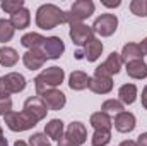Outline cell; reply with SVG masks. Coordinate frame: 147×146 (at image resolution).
<instances>
[{
    "label": "cell",
    "instance_id": "cell-25",
    "mask_svg": "<svg viewBox=\"0 0 147 146\" xmlns=\"http://www.w3.org/2000/svg\"><path fill=\"white\" fill-rule=\"evenodd\" d=\"M125 65H127L128 77H132V79H146L147 77V64L144 60H134Z\"/></svg>",
    "mask_w": 147,
    "mask_h": 146
},
{
    "label": "cell",
    "instance_id": "cell-30",
    "mask_svg": "<svg viewBox=\"0 0 147 146\" xmlns=\"http://www.w3.org/2000/svg\"><path fill=\"white\" fill-rule=\"evenodd\" d=\"M130 12L137 17H147V0H132Z\"/></svg>",
    "mask_w": 147,
    "mask_h": 146
},
{
    "label": "cell",
    "instance_id": "cell-14",
    "mask_svg": "<svg viewBox=\"0 0 147 146\" xmlns=\"http://www.w3.org/2000/svg\"><path fill=\"white\" fill-rule=\"evenodd\" d=\"M89 89L96 95H108L113 89V77H103L94 74L89 81Z\"/></svg>",
    "mask_w": 147,
    "mask_h": 146
},
{
    "label": "cell",
    "instance_id": "cell-17",
    "mask_svg": "<svg viewBox=\"0 0 147 146\" xmlns=\"http://www.w3.org/2000/svg\"><path fill=\"white\" fill-rule=\"evenodd\" d=\"M89 124L94 127V131H111L113 127V119L105 112H94L89 119Z\"/></svg>",
    "mask_w": 147,
    "mask_h": 146
},
{
    "label": "cell",
    "instance_id": "cell-34",
    "mask_svg": "<svg viewBox=\"0 0 147 146\" xmlns=\"http://www.w3.org/2000/svg\"><path fill=\"white\" fill-rule=\"evenodd\" d=\"M137 146H147V132H142L137 136Z\"/></svg>",
    "mask_w": 147,
    "mask_h": 146
},
{
    "label": "cell",
    "instance_id": "cell-19",
    "mask_svg": "<svg viewBox=\"0 0 147 146\" xmlns=\"http://www.w3.org/2000/svg\"><path fill=\"white\" fill-rule=\"evenodd\" d=\"M89 81H91V76H87L84 71H74L69 76V86H70L72 91L87 89L89 88Z\"/></svg>",
    "mask_w": 147,
    "mask_h": 146
},
{
    "label": "cell",
    "instance_id": "cell-18",
    "mask_svg": "<svg viewBox=\"0 0 147 146\" xmlns=\"http://www.w3.org/2000/svg\"><path fill=\"white\" fill-rule=\"evenodd\" d=\"M103 41L99 40V38H92L89 43H86V46H84V59L87 60V62H96L99 57H101V53H103Z\"/></svg>",
    "mask_w": 147,
    "mask_h": 146
},
{
    "label": "cell",
    "instance_id": "cell-38",
    "mask_svg": "<svg viewBox=\"0 0 147 146\" xmlns=\"http://www.w3.org/2000/svg\"><path fill=\"white\" fill-rule=\"evenodd\" d=\"M139 46H140V50H142V53H144V55H147V36L144 38V40H142L140 43H139Z\"/></svg>",
    "mask_w": 147,
    "mask_h": 146
},
{
    "label": "cell",
    "instance_id": "cell-11",
    "mask_svg": "<svg viewBox=\"0 0 147 146\" xmlns=\"http://www.w3.org/2000/svg\"><path fill=\"white\" fill-rule=\"evenodd\" d=\"M43 52L46 55V59H51V60H57L63 55L65 52V43L60 36H48L45 40V45H43Z\"/></svg>",
    "mask_w": 147,
    "mask_h": 146
},
{
    "label": "cell",
    "instance_id": "cell-39",
    "mask_svg": "<svg viewBox=\"0 0 147 146\" xmlns=\"http://www.w3.org/2000/svg\"><path fill=\"white\" fill-rule=\"evenodd\" d=\"M118 146H137V143L132 141V139H125V141H121Z\"/></svg>",
    "mask_w": 147,
    "mask_h": 146
},
{
    "label": "cell",
    "instance_id": "cell-21",
    "mask_svg": "<svg viewBox=\"0 0 147 146\" xmlns=\"http://www.w3.org/2000/svg\"><path fill=\"white\" fill-rule=\"evenodd\" d=\"M9 21L14 26V29H26L31 24V12H29V9L22 7L21 10H17L16 14H12Z\"/></svg>",
    "mask_w": 147,
    "mask_h": 146
},
{
    "label": "cell",
    "instance_id": "cell-2",
    "mask_svg": "<svg viewBox=\"0 0 147 146\" xmlns=\"http://www.w3.org/2000/svg\"><path fill=\"white\" fill-rule=\"evenodd\" d=\"M65 79V71L58 65H51L43 69L41 72L34 77V88H36V95L41 96L46 89H53L57 86H60Z\"/></svg>",
    "mask_w": 147,
    "mask_h": 146
},
{
    "label": "cell",
    "instance_id": "cell-29",
    "mask_svg": "<svg viewBox=\"0 0 147 146\" xmlns=\"http://www.w3.org/2000/svg\"><path fill=\"white\" fill-rule=\"evenodd\" d=\"M111 141V131H94L91 138L92 146H106Z\"/></svg>",
    "mask_w": 147,
    "mask_h": 146
},
{
    "label": "cell",
    "instance_id": "cell-1",
    "mask_svg": "<svg viewBox=\"0 0 147 146\" xmlns=\"http://www.w3.org/2000/svg\"><path fill=\"white\" fill-rule=\"evenodd\" d=\"M58 24H67V12L55 3H43L36 10V26L39 29H53Z\"/></svg>",
    "mask_w": 147,
    "mask_h": 146
},
{
    "label": "cell",
    "instance_id": "cell-20",
    "mask_svg": "<svg viewBox=\"0 0 147 146\" xmlns=\"http://www.w3.org/2000/svg\"><path fill=\"white\" fill-rule=\"evenodd\" d=\"M45 134L48 136V139L53 141H60V138L65 134V124L60 119H51L46 126H45Z\"/></svg>",
    "mask_w": 147,
    "mask_h": 146
},
{
    "label": "cell",
    "instance_id": "cell-28",
    "mask_svg": "<svg viewBox=\"0 0 147 146\" xmlns=\"http://www.w3.org/2000/svg\"><path fill=\"white\" fill-rule=\"evenodd\" d=\"M22 7H26L24 5V0H3L2 3H0V9L5 12V14H16L17 10H21Z\"/></svg>",
    "mask_w": 147,
    "mask_h": 146
},
{
    "label": "cell",
    "instance_id": "cell-16",
    "mask_svg": "<svg viewBox=\"0 0 147 146\" xmlns=\"http://www.w3.org/2000/svg\"><path fill=\"white\" fill-rule=\"evenodd\" d=\"M120 57H121L123 64H128V62H134V60H144V53H142L139 43H127V45H123Z\"/></svg>",
    "mask_w": 147,
    "mask_h": 146
},
{
    "label": "cell",
    "instance_id": "cell-6",
    "mask_svg": "<svg viewBox=\"0 0 147 146\" xmlns=\"http://www.w3.org/2000/svg\"><path fill=\"white\" fill-rule=\"evenodd\" d=\"M121 65H123V62H121L120 53L118 52H111L108 55V59L94 69V74L96 76H103V77H113V76H116L121 71Z\"/></svg>",
    "mask_w": 147,
    "mask_h": 146
},
{
    "label": "cell",
    "instance_id": "cell-36",
    "mask_svg": "<svg viewBox=\"0 0 147 146\" xmlns=\"http://www.w3.org/2000/svg\"><path fill=\"white\" fill-rule=\"evenodd\" d=\"M101 3H103L105 7H108V9H116V7H120V5H121V2H120V0H116V2H106V0H103Z\"/></svg>",
    "mask_w": 147,
    "mask_h": 146
},
{
    "label": "cell",
    "instance_id": "cell-4",
    "mask_svg": "<svg viewBox=\"0 0 147 146\" xmlns=\"http://www.w3.org/2000/svg\"><path fill=\"white\" fill-rule=\"evenodd\" d=\"M3 120H5V126L12 131V132H24V131H29L36 126V122L22 110V112H9L7 115H3Z\"/></svg>",
    "mask_w": 147,
    "mask_h": 146
},
{
    "label": "cell",
    "instance_id": "cell-31",
    "mask_svg": "<svg viewBox=\"0 0 147 146\" xmlns=\"http://www.w3.org/2000/svg\"><path fill=\"white\" fill-rule=\"evenodd\" d=\"M29 146H51V141L45 132H34L29 138Z\"/></svg>",
    "mask_w": 147,
    "mask_h": 146
},
{
    "label": "cell",
    "instance_id": "cell-23",
    "mask_svg": "<svg viewBox=\"0 0 147 146\" xmlns=\"http://www.w3.org/2000/svg\"><path fill=\"white\" fill-rule=\"evenodd\" d=\"M19 62V53L12 46H0V65L2 67H14Z\"/></svg>",
    "mask_w": 147,
    "mask_h": 146
},
{
    "label": "cell",
    "instance_id": "cell-32",
    "mask_svg": "<svg viewBox=\"0 0 147 146\" xmlns=\"http://www.w3.org/2000/svg\"><path fill=\"white\" fill-rule=\"evenodd\" d=\"M12 112V100L10 98H2L0 100V115H7Z\"/></svg>",
    "mask_w": 147,
    "mask_h": 146
},
{
    "label": "cell",
    "instance_id": "cell-15",
    "mask_svg": "<svg viewBox=\"0 0 147 146\" xmlns=\"http://www.w3.org/2000/svg\"><path fill=\"white\" fill-rule=\"evenodd\" d=\"M65 134L75 141L77 145H84L86 141H87V129H86V126L82 124V122H70L69 126H67V129H65Z\"/></svg>",
    "mask_w": 147,
    "mask_h": 146
},
{
    "label": "cell",
    "instance_id": "cell-10",
    "mask_svg": "<svg viewBox=\"0 0 147 146\" xmlns=\"http://www.w3.org/2000/svg\"><path fill=\"white\" fill-rule=\"evenodd\" d=\"M39 98L45 102V105L48 107V110H62L63 107H65V103H67V96H65V93H62V91L57 89V88H53V89H46Z\"/></svg>",
    "mask_w": 147,
    "mask_h": 146
},
{
    "label": "cell",
    "instance_id": "cell-22",
    "mask_svg": "<svg viewBox=\"0 0 147 146\" xmlns=\"http://www.w3.org/2000/svg\"><path fill=\"white\" fill-rule=\"evenodd\" d=\"M118 100L123 105H134L135 100H137V86L134 83L121 84L120 89H118Z\"/></svg>",
    "mask_w": 147,
    "mask_h": 146
},
{
    "label": "cell",
    "instance_id": "cell-7",
    "mask_svg": "<svg viewBox=\"0 0 147 146\" xmlns=\"http://www.w3.org/2000/svg\"><path fill=\"white\" fill-rule=\"evenodd\" d=\"M69 36L72 40V43L77 45V46H86V43H89L92 38H96L94 36V31H92V26H87L84 23L70 24Z\"/></svg>",
    "mask_w": 147,
    "mask_h": 146
},
{
    "label": "cell",
    "instance_id": "cell-13",
    "mask_svg": "<svg viewBox=\"0 0 147 146\" xmlns=\"http://www.w3.org/2000/svg\"><path fill=\"white\" fill-rule=\"evenodd\" d=\"M2 79H3V84H5L9 95L24 91V89H26V84H28L26 77H24L21 72H9V74H5Z\"/></svg>",
    "mask_w": 147,
    "mask_h": 146
},
{
    "label": "cell",
    "instance_id": "cell-8",
    "mask_svg": "<svg viewBox=\"0 0 147 146\" xmlns=\"http://www.w3.org/2000/svg\"><path fill=\"white\" fill-rule=\"evenodd\" d=\"M22 110H24V112H26V113H28L36 124L38 122H41L43 119H46V113L50 112L48 107L45 105V102H43L38 95L36 96H29V98L24 102V108Z\"/></svg>",
    "mask_w": 147,
    "mask_h": 146
},
{
    "label": "cell",
    "instance_id": "cell-5",
    "mask_svg": "<svg viewBox=\"0 0 147 146\" xmlns=\"http://www.w3.org/2000/svg\"><path fill=\"white\" fill-rule=\"evenodd\" d=\"M118 29V17L115 14H101L94 19V24H92V31L96 35H99L101 38H108L111 35H115Z\"/></svg>",
    "mask_w": 147,
    "mask_h": 146
},
{
    "label": "cell",
    "instance_id": "cell-42",
    "mask_svg": "<svg viewBox=\"0 0 147 146\" xmlns=\"http://www.w3.org/2000/svg\"><path fill=\"white\" fill-rule=\"evenodd\" d=\"M0 139H3V131H2V127H0Z\"/></svg>",
    "mask_w": 147,
    "mask_h": 146
},
{
    "label": "cell",
    "instance_id": "cell-3",
    "mask_svg": "<svg viewBox=\"0 0 147 146\" xmlns=\"http://www.w3.org/2000/svg\"><path fill=\"white\" fill-rule=\"evenodd\" d=\"M96 10V5L92 0H77L74 2L70 10L67 12V24H77V23H84L87 17H91Z\"/></svg>",
    "mask_w": 147,
    "mask_h": 146
},
{
    "label": "cell",
    "instance_id": "cell-26",
    "mask_svg": "<svg viewBox=\"0 0 147 146\" xmlns=\"http://www.w3.org/2000/svg\"><path fill=\"white\" fill-rule=\"evenodd\" d=\"M14 33H16V29H14V26L10 24V21L2 17V19H0V43L10 41V40L14 38Z\"/></svg>",
    "mask_w": 147,
    "mask_h": 146
},
{
    "label": "cell",
    "instance_id": "cell-27",
    "mask_svg": "<svg viewBox=\"0 0 147 146\" xmlns=\"http://www.w3.org/2000/svg\"><path fill=\"white\" fill-rule=\"evenodd\" d=\"M125 110V105L120 102V100H115V98H110V100H106V102H103V105H101V112H105V113H120V112H123Z\"/></svg>",
    "mask_w": 147,
    "mask_h": 146
},
{
    "label": "cell",
    "instance_id": "cell-37",
    "mask_svg": "<svg viewBox=\"0 0 147 146\" xmlns=\"http://www.w3.org/2000/svg\"><path fill=\"white\" fill-rule=\"evenodd\" d=\"M140 100H142V107L147 110V84L144 86V89H142V96H140Z\"/></svg>",
    "mask_w": 147,
    "mask_h": 146
},
{
    "label": "cell",
    "instance_id": "cell-41",
    "mask_svg": "<svg viewBox=\"0 0 147 146\" xmlns=\"http://www.w3.org/2000/svg\"><path fill=\"white\" fill-rule=\"evenodd\" d=\"M75 59H84V52H77L75 53Z\"/></svg>",
    "mask_w": 147,
    "mask_h": 146
},
{
    "label": "cell",
    "instance_id": "cell-40",
    "mask_svg": "<svg viewBox=\"0 0 147 146\" xmlns=\"http://www.w3.org/2000/svg\"><path fill=\"white\" fill-rule=\"evenodd\" d=\"M12 146H29V143H26V141H21V139H19V141H16Z\"/></svg>",
    "mask_w": 147,
    "mask_h": 146
},
{
    "label": "cell",
    "instance_id": "cell-35",
    "mask_svg": "<svg viewBox=\"0 0 147 146\" xmlns=\"http://www.w3.org/2000/svg\"><path fill=\"white\" fill-rule=\"evenodd\" d=\"M2 98H9V91H7V88L3 84V79L0 77V100Z\"/></svg>",
    "mask_w": 147,
    "mask_h": 146
},
{
    "label": "cell",
    "instance_id": "cell-9",
    "mask_svg": "<svg viewBox=\"0 0 147 146\" xmlns=\"http://www.w3.org/2000/svg\"><path fill=\"white\" fill-rule=\"evenodd\" d=\"M135 126H137L135 115H134L132 112H127V110L116 113L115 119H113V127H115L118 132H123V134L132 132V131L135 129Z\"/></svg>",
    "mask_w": 147,
    "mask_h": 146
},
{
    "label": "cell",
    "instance_id": "cell-24",
    "mask_svg": "<svg viewBox=\"0 0 147 146\" xmlns=\"http://www.w3.org/2000/svg\"><path fill=\"white\" fill-rule=\"evenodd\" d=\"M45 40L46 38L43 36V35L31 31V33H26L24 36L21 38V45L24 48H28V50H41L43 45H45Z\"/></svg>",
    "mask_w": 147,
    "mask_h": 146
},
{
    "label": "cell",
    "instance_id": "cell-33",
    "mask_svg": "<svg viewBox=\"0 0 147 146\" xmlns=\"http://www.w3.org/2000/svg\"><path fill=\"white\" fill-rule=\"evenodd\" d=\"M58 146H79L75 141H72L67 134H63L62 138H60V141H58Z\"/></svg>",
    "mask_w": 147,
    "mask_h": 146
},
{
    "label": "cell",
    "instance_id": "cell-12",
    "mask_svg": "<svg viewBox=\"0 0 147 146\" xmlns=\"http://www.w3.org/2000/svg\"><path fill=\"white\" fill-rule=\"evenodd\" d=\"M46 60L48 59H46V55H45L43 50H28L22 55V64L29 71H39V69H43V65H45Z\"/></svg>",
    "mask_w": 147,
    "mask_h": 146
}]
</instances>
